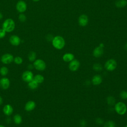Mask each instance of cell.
Instances as JSON below:
<instances>
[{"label": "cell", "instance_id": "obj_1", "mask_svg": "<svg viewBox=\"0 0 127 127\" xmlns=\"http://www.w3.org/2000/svg\"><path fill=\"white\" fill-rule=\"evenodd\" d=\"M53 47L58 50L62 49L65 46V41L63 37L61 36H56L54 37L52 41Z\"/></svg>", "mask_w": 127, "mask_h": 127}, {"label": "cell", "instance_id": "obj_2", "mask_svg": "<svg viewBox=\"0 0 127 127\" xmlns=\"http://www.w3.org/2000/svg\"><path fill=\"white\" fill-rule=\"evenodd\" d=\"M15 24L14 20L11 18H7L3 22L2 28L4 29L6 32H11L14 29Z\"/></svg>", "mask_w": 127, "mask_h": 127}, {"label": "cell", "instance_id": "obj_3", "mask_svg": "<svg viewBox=\"0 0 127 127\" xmlns=\"http://www.w3.org/2000/svg\"><path fill=\"white\" fill-rule=\"evenodd\" d=\"M115 112L119 115H125L127 111V107L126 104L123 102H118L114 105Z\"/></svg>", "mask_w": 127, "mask_h": 127}, {"label": "cell", "instance_id": "obj_4", "mask_svg": "<svg viewBox=\"0 0 127 127\" xmlns=\"http://www.w3.org/2000/svg\"><path fill=\"white\" fill-rule=\"evenodd\" d=\"M117 67V63L114 59H111L107 60L104 64L105 68L109 71L114 70Z\"/></svg>", "mask_w": 127, "mask_h": 127}, {"label": "cell", "instance_id": "obj_5", "mask_svg": "<svg viewBox=\"0 0 127 127\" xmlns=\"http://www.w3.org/2000/svg\"><path fill=\"white\" fill-rule=\"evenodd\" d=\"M34 68L38 71H43L46 68V63L42 59L36 60L33 64Z\"/></svg>", "mask_w": 127, "mask_h": 127}, {"label": "cell", "instance_id": "obj_6", "mask_svg": "<svg viewBox=\"0 0 127 127\" xmlns=\"http://www.w3.org/2000/svg\"><path fill=\"white\" fill-rule=\"evenodd\" d=\"M1 62L5 64H9L13 61L14 57L12 55L9 53H6L3 54L1 57Z\"/></svg>", "mask_w": 127, "mask_h": 127}, {"label": "cell", "instance_id": "obj_7", "mask_svg": "<svg viewBox=\"0 0 127 127\" xmlns=\"http://www.w3.org/2000/svg\"><path fill=\"white\" fill-rule=\"evenodd\" d=\"M33 78H34L33 73L30 70H28L24 71L22 74V80L24 81L27 83L32 80L33 79Z\"/></svg>", "mask_w": 127, "mask_h": 127}, {"label": "cell", "instance_id": "obj_8", "mask_svg": "<svg viewBox=\"0 0 127 127\" xmlns=\"http://www.w3.org/2000/svg\"><path fill=\"white\" fill-rule=\"evenodd\" d=\"M80 66V62L76 59H73L69 62L68 64L69 69L71 71H77Z\"/></svg>", "mask_w": 127, "mask_h": 127}, {"label": "cell", "instance_id": "obj_9", "mask_svg": "<svg viewBox=\"0 0 127 127\" xmlns=\"http://www.w3.org/2000/svg\"><path fill=\"white\" fill-rule=\"evenodd\" d=\"M16 9L19 13H23L27 9V4L23 0H19L16 4Z\"/></svg>", "mask_w": 127, "mask_h": 127}, {"label": "cell", "instance_id": "obj_10", "mask_svg": "<svg viewBox=\"0 0 127 127\" xmlns=\"http://www.w3.org/2000/svg\"><path fill=\"white\" fill-rule=\"evenodd\" d=\"M10 86L9 79L5 77H2L0 79V87L3 90H6L9 88Z\"/></svg>", "mask_w": 127, "mask_h": 127}, {"label": "cell", "instance_id": "obj_11", "mask_svg": "<svg viewBox=\"0 0 127 127\" xmlns=\"http://www.w3.org/2000/svg\"><path fill=\"white\" fill-rule=\"evenodd\" d=\"M9 41L10 43L14 46H17L20 45L21 43V39L20 38L16 35H11L9 39Z\"/></svg>", "mask_w": 127, "mask_h": 127}, {"label": "cell", "instance_id": "obj_12", "mask_svg": "<svg viewBox=\"0 0 127 127\" xmlns=\"http://www.w3.org/2000/svg\"><path fill=\"white\" fill-rule=\"evenodd\" d=\"M78 24L81 26H85L87 25L88 22V18L86 15L81 14L78 18Z\"/></svg>", "mask_w": 127, "mask_h": 127}, {"label": "cell", "instance_id": "obj_13", "mask_svg": "<svg viewBox=\"0 0 127 127\" xmlns=\"http://www.w3.org/2000/svg\"><path fill=\"white\" fill-rule=\"evenodd\" d=\"M36 103L32 100L28 101L25 105L24 109L27 112H30L33 111L36 107Z\"/></svg>", "mask_w": 127, "mask_h": 127}, {"label": "cell", "instance_id": "obj_14", "mask_svg": "<svg viewBox=\"0 0 127 127\" xmlns=\"http://www.w3.org/2000/svg\"><path fill=\"white\" fill-rule=\"evenodd\" d=\"M104 53V50L103 48L100 46L96 47L93 51V56L96 58H100L101 57Z\"/></svg>", "mask_w": 127, "mask_h": 127}, {"label": "cell", "instance_id": "obj_15", "mask_svg": "<svg viewBox=\"0 0 127 127\" xmlns=\"http://www.w3.org/2000/svg\"><path fill=\"white\" fill-rule=\"evenodd\" d=\"M3 112L4 115L6 116H9L11 115L13 112V109L12 106L10 104H6L4 106L3 108Z\"/></svg>", "mask_w": 127, "mask_h": 127}, {"label": "cell", "instance_id": "obj_16", "mask_svg": "<svg viewBox=\"0 0 127 127\" xmlns=\"http://www.w3.org/2000/svg\"><path fill=\"white\" fill-rule=\"evenodd\" d=\"M102 77L100 75L96 74L93 76L91 82L94 85L97 86L100 85L102 83Z\"/></svg>", "mask_w": 127, "mask_h": 127}, {"label": "cell", "instance_id": "obj_17", "mask_svg": "<svg viewBox=\"0 0 127 127\" xmlns=\"http://www.w3.org/2000/svg\"><path fill=\"white\" fill-rule=\"evenodd\" d=\"M73 59H74V56L72 53H65L63 56V60L65 62L69 63Z\"/></svg>", "mask_w": 127, "mask_h": 127}, {"label": "cell", "instance_id": "obj_18", "mask_svg": "<svg viewBox=\"0 0 127 127\" xmlns=\"http://www.w3.org/2000/svg\"><path fill=\"white\" fill-rule=\"evenodd\" d=\"M39 84L34 79L28 82V86L31 90H35L38 87Z\"/></svg>", "mask_w": 127, "mask_h": 127}, {"label": "cell", "instance_id": "obj_19", "mask_svg": "<svg viewBox=\"0 0 127 127\" xmlns=\"http://www.w3.org/2000/svg\"><path fill=\"white\" fill-rule=\"evenodd\" d=\"M127 4L126 0H118L115 2L116 6L118 8H122L126 6Z\"/></svg>", "mask_w": 127, "mask_h": 127}, {"label": "cell", "instance_id": "obj_20", "mask_svg": "<svg viewBox=\"0 0 127 127\" xmlns=\"http://www.w3.org/2000/svg\"><path fill=\"white\" fill-rule=\"evenodd\" d=\"M33 79L36 81L38 84H41L43 83L44 81V76L40 74H38L34 76Z\"/></svg>", "mask_w": 127, "mask_h": 127}, {"label": "cell", "instance_id": "obj_21", "mask_svg": "<svg viewBox=\"0 0 127 127\" xmlns=\"http://www.w3.org/2000/svg\"><path fill=\"white\" fill-rule=\"evenodd\" d=\"M14 123L16 125H19L22 123V118L21 115L19 114H16L13 116V118Z\"/></svg>", "mask_w": 127, "mask_h": 127}, {"label": "cell", "instance_id": "obj_22", "mask_svg": "<svg viewBox=\"0 0 127 127\" xmlns=\"http://www.w3.org/2000/svg\"><path fill=\"white\" fill-rule=\"evenodd\" d=\"M107 103L109 106H113L116 104V99L112 96H109L107 98Z\"/></svg>", "mask_w": 127, "mask_h": 127}, {"label": "cell", "instance_id": "obj_23", "mask_svg": "<svg viewBox=\"0 0 127 127\" xmlns=\"http://www.w3.org/2000/svg\"><path fill=\"white\" fill-rule=\"evenodd\" d=\"M28 58L30 62H34L36 59V54L34 51H31L28 55Z\"/></svg>", "mask_w": 127, "mask_h": 127}, {"label": "cell", "instance_id": "obj_24", "mask_svg": "<svg viewBox=\"0 0 127 127\" xmlns=\"http://www.w3.org/2000/svg\"><path fill=\"white\" fill-rule=\"evenodd\" d=\"M103 125L104 127H116L115 123L111 120L106 121Z\"/></svg>", "mask_w": 127, "mask_h": 127}, {"label": "cell", "instance_id": "obj_25", "mask_svg": "<svg viewBox=\"0 0 127 127\" xmlns=\"http://www.w3.org/2000/svg\"><path fill=\"white\" fill-rule=\"evenodd\" d=\"M8 69L7 67L3 66L0 68V74L2 76H4L8 74Z\"/></svg>", "mask_w": 127, "mask_h": 127}, {"label": "cell", "instance_id": "obj_26", "mask_svg": "<svg viewBox=\"0 0 127 127\" xmlns=\"http://www.w3.org/2000/svg\"><path fill=\"white\" fill-rule=\"evenodd\" d=\"M93 69L96 71H100L102 70L103 67L102 65L99 63L94 64L93 65Z\"/></svg>", "mask_w": 127, "mask_h": 127}, {"label": "cell", "instance_id": "obj_27", "mask_svg": "<svg viewBox=\"0 0 127 127\" xmlns=\"http://www.w3.org/2000/svg\"><path fill=\"white\" fill-rule=\"evenodd\" d=\"M13 62L15 64H20L23 63V59L21 57L19 56H17L15 58H14Z\"/></svg>", "mask_w": 127, "mask_h": 127}, {"label": "cell", "instance_id": "obj_28", "mask_svg": "<svg viewBox=\"0 0 127 127\" xmlns=\"http://www.w3.org/2000/svg\"><path fill=\"white\" fill-rule=\"evenodd\" d=\"M26 19L27 17L23 13H20V14L18 15V19L20 21L22 22H25L26 20Z\"/></svg>", "mask_w": 127, "mask_h": 127}, {"label": "cell", "instance_id": "obj_29", "mask_svg": "<svg viewBox=\"0 0 127 127\" xmlns=\"http://www.w3.org/2000/svg\"><path fill=\"white\" fill-rule=\"evenodd\" d=\"M121 98L123 100L127 99V91L126 90H122L120 93Z\"/></svg>", "mask_w": 127, "mask_h": 127}, {"label": "cell", "instance_id": "obj_30", "mask_svg": "<svg viewBox=\"0 0 127 127\" xmlns=\"http://www.w3.org/2000/svg\"><path fill=\"white\" fill-rule=\"evenodd\" d=\"M95 122L98 125H101L104 124V121L101 118H97L95 120Z\"/></svg>", "mask_w": 127, "mask_h": 127}, {"label": "cell", "instance_id": "obj_31", "mask_svg": "<svg viewBox=\"0 0 127 127\" xmlns=\"http://www.w3.org/2000/svg\"><path fill=\"white\" fill-rule=\"evenodd\" d=\"M6 35L5 31L2 28L0 29V39H2L5 37Z\"/></svg>", "mask_w": 127, "mask_h": 127}, {"label": "cell", "instance_id": "obj_32", "mask_svg": "<svg viewBox=\"0 0 127 127\" xmlns=\"http://www.w3.org/2000/svg\"><path fill=\"white\" fill-rule=\"evenodd\" d=\"M79 124L81 127H85L86 125V122L84 120H82L80 121Z\"/></svg>", "mask_w": 127, "mask_h": 127}, {"label": "cell", "instance_id": "obj_33", "mask_svg": "<svg viewBox=\"0 0 127 127\" xmlns=\"http://www.w3.org/2000/svg\"><path fill=\"white\" fill-rule=\"evenodd\" d=\"M28 68L30 70H31V69H32V68H34V66H33V64H29V65H28Z\"/></svg>", "mask_w": 127, "mask_h": 127}, {"label": "cell", "instance_id": "obj_34", "mask_svg": "<svg viewBox=\"0 0 127 127\" xmlns=\"http://www.w3.org/2000/svg\"><path fill=\"white\" fill-rule=\"evenodd\" d=\"M3 103V99L1 97V96H0V105H1Z\"/></svg>", "mask_w": 127, "mask_h": 127}, {"label": "cell", "instance_id": "obj_35", "mask_svg": "<svg viewBox=\"0 0 127 127\" xmlns=\"http://www.w3.org/2000/svg\"><path fill=\"white\" fill-rule=\"evenodd\" d=\"M99 46H100V47H101V48H103L104 47V44H103V43H100Z\"/></svg>", "mask_w": 127, "mask_h": 127}, {"label": "cell", "instance_id": "obj_36", "mask_svg": "<svg viewBox=\"0 0 127 127\" xmlns=\"http://www.w3.org/2000/svg\"><path fill=\"white\" fill-rule=\"evenodd\" d=\"M3 17V15L1 13V12L0 11V20H1Z\"/></svg>", "mask_w": 127, "mask_h": 127}, {"label": "cell", "instance_id": "obj_37", "mask_svg": "<svg viewBox=\"0 0 127 127\" xmlns=\"http://www.w3.org/2000/svg\"><path fill=\"white\" fill-rule=\"evenodd\" d=\"M124 48H125V49L126 51H127V43L125 45Z\"/></svg>", "mask_w": 127, "mask_h": 127}, {"label": "cell", "instance_id": "obj_38", "mask_svg": "<svg viewBox=\"0 0 127 127\" xmlns=\"http://www.w3.org/2000/svg\"><path fill=\"white\" fill-rule=\"evenodd\" d=\"M0 127H5L4 126L2 125H0Z\"/></svg>", "mask_w": 127, "mask_h": 127}, {"label": "cell", "instance_id": "obj_39", "mask_svg": "<svg viewBox=\"0 0 127 127\" xmlns=\"http://www.w3.org/2000/svg\"><path fill=\"white\" fill-rule=\"evenodd\" d=\"M33 0L34 1H36V2H37V1H39L40 0Z\"/></svg>", "mask_w": 127, "mask_h": 127}, {"label": "cell", "instance_id": "obj_40", "mask_svg": "<svg viewBox=\"0 0 127 127\" xmlns=\"http://www.w3.org/2000/svg\"><path fill=\"white\" fill-rule=\"evenodd\" d=\"M125 127H127V125H126V126H125Z\"/></svg>", "mask_w": 127, "mask_h": 127}]
</instances>
